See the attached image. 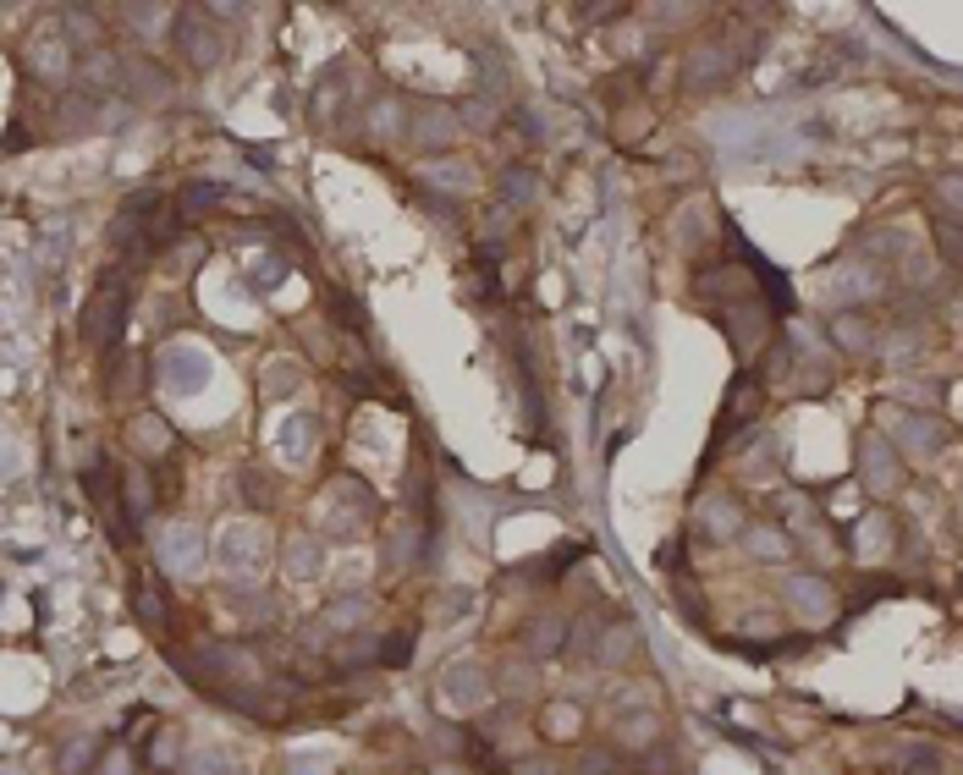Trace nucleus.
Instances as JSON below:
<instances>
[{
  "label": "nucleus",
  "instance_id": "f03ea898",
  "mask_svg": "<svg viewBox=\"0 0 963 775\" xmlns=\"http://www.w3.org/2000/svg\"><path fill=\"white\" fill-rule=\"evenodd\" d=\"M595 660H601V665H628V660H639V632H634V621L606 627L601 643H595Z\"/></svg>",
  "mask_w": 963,
  "mask_h": 775
},
{
  "label": "nucleus",
  "instance_id": "7ed1b4c3",
  "mask_svg": "<svg viewBox=\"0 0 963 775\" xmlns=\"http://www.w3.org/2000/svg\"><path fill=\"white\" fill-rule=\"evenodd\" d=\"M523 654H534V660H545V654H556L562 643H567V621H556V617H534L523 632Z\"/></svg>",
  "mask_w": 963,
  "mask_h": 775
},
{
  "label": "nucleus",
  "instance_id": "20e7f679",
  "mask_svg": "<svg viewBox=\"0 0 963 775\" xmlns=\"http://www.w3.org/2000/svg\"><path fill=\"white\" fill-rule=\"evenodd\" d=\"M540 726H545V737H551V743H573V737L584 732V715H578V710H562V704H551Z\"/></svg>",
  "mask_w": 963,
  "mask_h": 775
},
{
  "label": "nucleus",
  "instance_id": "f257e3e1",
  "mask_svg": "<svg viewBox=\"0 0 963 775\" xmlns=\"http://www.w3.org/2000/svg\"><path fill=\"white\" fill-rule=\"evenodd\" d=\"M660 743V721H655V710H628V715H617V726H612V748H623V754H644V748H655Z\"/></svg>",
  "mask_w": 963,
  "mask_h": 775
},
{
  "label": "nucleus",
  "instance_id": "39448f33",
  "mask_svg": "<svg viewBox=\"0 0 963 775\" xmlns=\"http://www.w3.org/2000/svg\"><path fill=\"white\" fill-rule=\"evenodd\" d=\"M578 771H584V775L617 771V754H612V748H584V754H578Z\"/></svg>",
  "mask_w": 963,
  "mask_h": 775
}]
</instances>
